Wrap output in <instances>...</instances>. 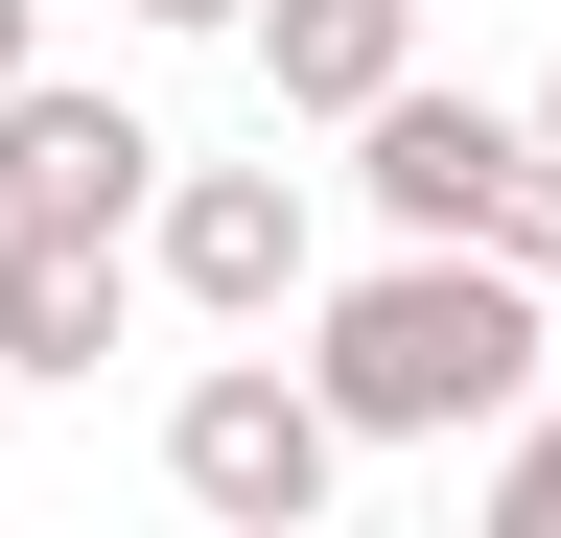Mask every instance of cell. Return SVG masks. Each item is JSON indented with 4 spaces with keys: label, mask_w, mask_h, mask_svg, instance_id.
Returning a JSON list of instances; mask_svg holds the SVG:
<instances>
[{
    "label": "cell",
    "mask_w": 561,
    "mask_h": 538,
    "mask_svg": "<svg viewBox=\"0 0 561 538\" xmlns=\"http://www.w3.org/2000/svg\"><path fill=\"white\" fill-rule=\"evenodd\" d=\"M491 538H561V375L515 398V445H491Z\"/></svg>",
    "instance_id": "obj_8"
},
{
    "label": "cell",
    "mask_w": 561,
    "mask_h": 538,
    "mask_svg": "<svg viewBox=\"0 0 561 538\" xmlns=\"http://www.w3.org/2000/svg\"><path fill=\"white\" fill-rule=\"evenodd\" d=\"M538 141H561V71H538Z\"/></svg>",
    "instance_id": "obj_12"
},
{
    "label": "cell",
    "mask_w": 561,
    "mask_h": 538,
    "mask_svg": "<svg viewBox=\"0 0 561 538\" xmlns=\"http://www.w3.org/2000/svg\"><path fill=\"white\" fill-rule=\"evenodd\" d=\"M305 375H328L351 445H491V422L561 375V282H515L491 234H398L375 282H328Z\"/></svg>",
    "instance_id": "obj_1"
},
{
    "label": "cell",
    "mask_w": 561,
    "mask_h": 538,
    "mask_svg": "<svg viewBox=\"0 0 561 538\" xmlns=\"http://www.w3.org/2000/svg\"><path fill=\"white\" fill-rule=\"evenodd\" d=\"M117 328H140V234H24V211H0V375L70 398Z\"/></svg>",
    "instance_id": "obj_6"
},
{
    "label": "cell",
    "mask_w": 561,
    "mask_h": 538,
    "mask_svg": "<svg viewBox=\"0 0 561 538\" xmlns=\"http://www.w3.org/2000/svg\"><path fill=\"white\" fill-rule=\"evenodd\" d=\"M515 141H538V117H491V94H375V117H351V187H375V211L398 234H491V187H515Z\"/></svg>",
    "instance_id": "obj_5"
},
{
    "label": "cell",
    "mask_w": 561,
    "mask_h": 538,
    "mask_svg": "<svg viewBox=\"0 0 561 538\" xmlns=\"http://www.w3.org/2000/svg\"><path fill=\"white\" fill-rule=\"evenodd\" d=\"M491 257H515V282H561V141H515V187H491Z\"/></svg>",
    "instance_id": "obj_9"
},
{
    "label": "cell",
    "mask_w": 561,
    "mask_h": 538,
    "mask_svg": "<svg viewBox=\"0 0 561 538\" xmlns=\"http://www.w3.org/2000/svg\"><path fill=\"white\" fill-rule=\"evenodd\" d=\"M164 492H187L210 538H305V515L351 492V422H328V375H280V352H210V375L164 398Z\"/></svg>",
    "instance_id": "obj_2"
},
{
    "label": "cell",
    "mask_w": 561,
    "mask_h": 538,
    "mask_svg": "<svg viewBox=\"0 0 561 538\" xmlns=\"http://www.w3.org/2000/svg\"><path fill=\"white\" fill-rule=\"evenodd\" d=\"M24 71H47V0H0V94H24Z\"/></svg>",
    "instance_id": "obj_10"
},
{
    "label": "cell",
    "mask_w": 561,
    "mask_h": 538,
    "mask_svg": "<svg viewBox=\"0 0 561 538\" xmlns=\"http://www.w3.org/2000/svg\"><path fill=\"white\" fill-rule=\"evenodd\" d=\"M0 211H24V234H140V211H164V141H140V94L24 71V94H0Z\"/></svg>",
    "instance_id": "obj_4"
},
{
    "label": "cell",
    "mask_w": 561,
    "mask_h": 538,
    "mask_svg": "<svg viewBox=\"0 0 561 538\" xmlns=\"http://www.w3.org/2000/svg\"><path fill=\"white\" fill-rule=\"evenodd\" d=\"M140 24H257V0H140Z\"/></svg>",
    "instance_id": "obj_11"
},
{
    "label": "cell",
    "mask_w": 561,
    "mask_h": 538,
    "mask_svg": "<svg viewBox=\"0 0 561 538\" xmlns=\"http://www.w3.org/2000/svg\"><path fill=\"white\" fill-rule=\"evenodd\" d=\"M421 71V0H257V94L280 117H375Z\"/></svg>",
    "instance_id": "obj_7"
},
{
    "label": "cell",
    "mask_w": 561,
    "mask_h": 538,
    "mask_svg": "<svg viewBox=\"0 0 561 538\" xmlns=\"http://www.w3.org/2000/svg\"><path fill=\"white\" fill-rule=\"evenodd\" d=\"M140 257H164V305H210V328H280L305 305V164H164Z\"/></svg>",
    "instance_id": "obj_3"
}]
</instances>
